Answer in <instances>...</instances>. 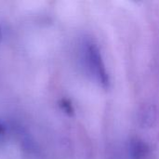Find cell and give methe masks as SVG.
Returning <instances> with one entry per match:
<instances>
[{
    "mask_svg": "<svg viewBox=\"0 0 159 159\" xmlns=\"http://www.w3.org/2000/svg\"><path fill=\"white\" fill-rule=\"evenodd\" d=\"M83 58L88 71L93 76L96 82H98L104 89L108 88L110 83L109 75L106 71L101 51L94 42L88 40L84 43Z\"/></svg>",
    "mask_w": 159,
    "mask_h": 159,
    "instance_id": "cell-1",
    "label": "cell"
},
{
    "mask_svg": "<svg viewBox=\"0 0 159 159\" xmlns=\"http://www.w3.org/2000/svg\"><path fill=\"white\" fill-rule=\"evenodd\" d=\"M4 135H5V129L2 125H0V141L3 139Z\"/></svg>",
    "mask_w": 159,
    "mask_h": 159,
    "instance_id": "cell-5",
    "label": "cell"
},
{
    "mask_svg": "<svg viewBox=\"0 0 159 159\" xmlns=\"http://www.w3.org/2000/svg\"><path fill=\"white\" fill-rule=\"evenodd\" d=\"M129 153L131 159H151L152 152L149 145L143 140L135 138L130 141Z\"/></svg>",
    "mask_w": 159,
    "mask_h": 159,
    "instance_id": "cell-2",
    "label": "cell"
},
{
    "mask_svg": "<svg viewBox=\"0 0 159 159\" xmlns=\"http://www.w3.org/2000/svg\"><path fill=\"white\" fill-rule=\"evenodd\" d=\"M0 35H1V34H0Z\"/></svg>",
    "mask_w": 159,
    "mask_h": 159,
    "instance_id": "cell-6",
    "label": "cell"
},
{
    "mask_svg": "<svg viewBox=\"0 0 159 159\" xmlns=\"http://www.w3.org/2000/svg\"><path fill=\"white\" fill-rule=\"evenodd\" d=\"M61 107L63 108V110L66 112V113H72L73 112V108H72V105L67 102V101H62L61 102Z\"/></svg>",
    "mask_w": 159,
    "mask_h": 159,
    "instance_id": "cell-4",
    "label": "cell"
},
{
    "mask_svg": "<svg viewBox=\"0 0 159 159\" xmlns=\"http://www.w3.org/2000/svg\"><path fill=\"white\" fill-rule=\"evenodd\" d=\"M139 122L143 128H151L157 119V110L154 105H143L139 111Z\"/></svg>",
    "mask_w": 159,
    "mask_h": 159,
    "instance_id": "cell-3",
    "label": "cell"
}]
</instances>
